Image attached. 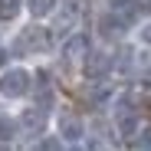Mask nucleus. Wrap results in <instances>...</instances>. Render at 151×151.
<instances>
[{"label":"nucleus","mask_w":151,"mask_h":151,"mask_svg":"<svg viewBox=\"0 0 151 151\" xmlns=\"http://www.w3.org/2000/svg\"><path fill=\"white\" fill-rule=\"evenodd\" d=\"M30 92V72L27 69H7L4 76H0V95H7V99H20V95H27Z\"/></svg>","instance_id":"1"},{"label":"nucleus","mask_w":151,"mask_h":151,"mask_svg":"<svg viewBox=\"0 0 151 151\" xmlns=\"http://www.w3.org/2000/svg\"><path fill=\"white\" fill-rule=\"evenodd\" d=\"M46 46H49V30H43V27L23 30V36L17 40V49H46Z\"/></svg>","instance_id":"2"},{"label":"nucleus","mask_w":151,"mask_h":151,"mask_svg":"<svg viewBox=\"0 0 151 151\" xmlns=\"http://www.w3.org/2000/svg\"><path fill=\"white\" fill-rule=\"evenodd\" d=\"M138 128H141V125H138V115H135V109L128 105V102H122L118 105V132L122 135H138Z\"/></svg>","instance_id":"3"},{"label":"nucleus","mask_w":151,"mask_h":151,"mask_svg":"<svg viewBox=\"0 0 151 151\" xmlns=\"http://www.w3.org/2000/svg\"><path fill=\"white\" fill-rule=\"evenodd\" d=\"M59 135L66 138V141H79L82 138V118L79 115H59Z\"/></svg>","instance_id":"4"},{"label":"nucleus","mask_w":151,"mask_h":151,"mask_svg":"<svg viewBox=\"0 0 151 151\" xmlns=\"http://www.w3.org/2000/svg\"><path fill=\"white\" fill-rule=\"evenodd\" d=\"M63 56H66V59L89 56V36H86V33H76V36H69V40H66V46H63Z\"/></svg>","instance_id":"5"},{"label":"nucleus","mask_w":151,"mask_h":151,"mask_svg":"<svg viewBox=\"0 0 151 151\" xmlns=\"http://www.w3.org/2000/svg\"><path fill=\"white\" fill-rule=\"evenodd\" d=\"M20 125H23V128H30V132H43V125H46V109H43V105L23 109V115H20Z\"/></svg>","instance_id":"6"},{"label":"nucleus","mask_w":151,"mask_h":151,"mask_svg":"<svg viewBox=\"0 0 151 151\" xmlns=\"http://www.w3.org/2000/svg\"><path fill=\"white\" fill-rule=\"evenodd\" d=\"M99 27H102V36L115 40V36L125 33V20H122V17H102V20H99Z\"/></svg>","instance_id":"7"},{"label":"nucleus","mask_w":151,"mask_h":151,"mask_svg":"<svg viewBox=\"0 0 151 151\" xmlns=\"http://www.w3.org/2000/svg\"><path fill=\"white\" fill-rule=\"evenodd\" d=\"M109 66H112V59H109L105 53H92L89 63H86V76H102Z\"/></svg>","instance_id":"8"},{"label":"nucleus","mask_w":151,"mask_h":151,"mask_svg":"<svg viewBox=\"0 0 151 151\" xmlns=\"http://www.w3.org/2000/svg\"><path fill=\"white\" fill-rule=\"evenodd\" d=\"M27 7H30L33 17H49L56 10V0H27Z\"/></svg>","instance_id":"9"},{"label":"nucleus","mask_w":151,"mask_h":151,"mask_svg":"<svg viewBox=\"0 0 151 151\" xmlns=\"http://www.w3.org/2000/svg\"><path fill=\"white\" fill-rule=\"evenodd\" d=\"M23 7V0H0V20H13Z\"/></svg>","instance_id":"10"},{"label":"nucleus","mask_w":151,"mask_h":151,"mask_svg":"<svg viewBox=\"0 0 151 151\" xmlns=\"http://www.w3.org/2000/svg\"><path fill=\"white\" fill-rule=\"evenodd\" d=\"M13 135H17V122L0 115V141H13Z\"/></svg>","instance_id":"11"},{"label":"nucleus","mask_w":151,"mask_h":151,"mask_svg":"<svg viewBox=\"0 0 151 151\" xmlns=\"http://www.w3.org/2000/svg\"><path fill=\"white\" fill-rule=\"evenodd\" d=\"M138 135L141 138H135V148H151V128H141Z\"/></svg>","instance_id":"12"},{"label":"nucleus","mask_w":151,"mask_h":151,"mask_svg":"<svg viewBox=\"0 0 151 151\" xmlns=\"http://www.w3.org/2000/svg\"><path fill=\"white\" fill-rule=\"evenodd\" d=\"M40 148H46V151H53V148H59V141H56V138H43V141H40Z\"/></svg>","instance_id":"13"},{"label":"nucleus","mask_w":151,"mask_h":151,"mask_svg":"<svg viewBox=\"0 0 151 151\" xmlns=\"http://www.w3.org/2000/svg\"><path fill=\"white\" fill-rule=\"evenodd\" d=\"M138 63H141L145 69H151V53H141V59H138Z\"/></svg>","instance_id":"14"},{"label":"nucleus","mask_w":151,"mask_h":151,"mask_svg":"<svg viewBox=\"0 0 151 151\" xmlns=\"http://www.w3.org/2000/svg\"><path fill=\"white\" fill-rule=\"evenodd\" d=\"M141 40H145V43H151V23H148V27L141 30Z\"/></svg>","instance_id":"15"},{"label":"nucleus","mask_w":151,"mask_h":151,"mask_svg":"<svg viewBox=\"0 0 151 151\" xmlns=\"http://www.w3.org/2000/svg\"><path fill=\"white\" fill-rule=\"evenodd\" d=\"M128 4H132V0H112V7H118V10H122V7H128Z\"/></svg>","instance_id":"16"},{"label":"nucleus","mask_w":151,"mask_h":151,"mask_svg":"<svg viewBox=\"0 0 151 151\" xmlns=\"http://www.w3.org/2000/svg\"><path fill=\"white\" fill-rule=\"evenodd\" d=\"M4 59H7V53H4V49H0V66H4Z\"/></svg>","instance_id":"17"}]
</instances>
